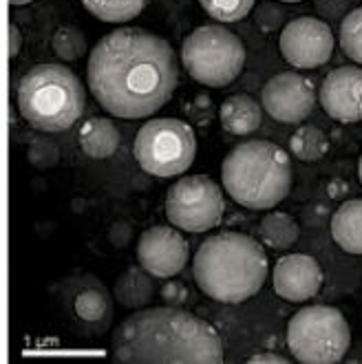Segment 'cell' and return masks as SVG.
Segmentation results:
<instances>
[{
    "mask_svg": "<svg viewBox=\"0 0 362 364\" xmlns=\"http://www.w3.org/2000/svg\"><path fill=\"white\" fill-rule=\"evenodd\" d=\"M219 119L230 135H252L263 122V111L254 97L237 93L221 102Z\"/></svg>",
    "mask_w": 362,
    "mask_h": 364,
    "instance_id": "cell-15",
    "label": "cell"
},
{
    "mask_svg": "<svg viewBox=\"0 0 362 364\" xmlns=\"http://www.w3.org/2000/svg\"><path fill=\"white\" fill-rule=\"evenodd\" d=\"M87 95L80 77L62 64H38L18 82V109L42 133H62L80 119Z\"/></svg>",
    "mask_w": 362,
    "mask_h": 364,
    "instance_id": "cell-5",
    "label": "cell"
},
{
    "mask_svg": "<svg viewBox=\"0 0 362 364\" xmlns=\"http://www.w3.org/2000/svg\"><path fill=\"white\" fill-rule=\"evenodd\" d=\"M27 159L33 168L38 170H49L53 166H58L60 161V148L51 141H42V139H36L31 141L29 151H27Z\"/></svg>",
    "mask_w": 362,
    "mask_h": 364,
    "instance_id": "cell-26",
    "label": "cell"
},
{
    "mask_svg": "<svg viewBox=\"0 0 362 364\" xmlns=\"http://www.w3.org/2000/svg\"><path fill=\"white\" fill-rule=\"evenodd\" d=\"M223 212L225 199L221 186L206 175L181 177L168 188L166 217L179 230L193 234L208 232L221 223Z\"/></svg>",
    "mask_w": 362,
    "mask_h": 364,
    "instance_id": "cell-9",
    "label": "cell"
},
{
    "mask_svg": "<svg viewBox=\"0 0 362 364\" xmlns=\"http://www.w3.org/2000/svg\"><path fill=\"white\" fill-rule=\"evenodd\" d=\"M181 62L190 77L203 87H228L245 64V47L237 33L221 25H203L186 36Z\"/></svg>",
    "mask_w": 362,
    "mask_h": 364,
    "instance_id": "cell-7",
    "label": "cell"
},
{
    "mask_svg": "<svg viewBox=\"0 0 362 364\" xmlns=\"http://www.w3.org/2000/svg\"><path fill=\"white\" fill-rule=\"evenodd\" d=\"M281 3H303V0H281Z\"/></svg>",
    "mask_w": 362,
    "mask_h": 364,
    "instance_id": "cell-35",
    "label": "cell"
},
{
    "mask_svg": "<svg viewBox=\"0 0 362 364\" xmlns=\"http://www.w3.org/2000/svg\"><path fill=\"white\" fill-rule=\"evenodd\" d=\"M155 285L142 265L129 267L115 283V301L126 309H142L153 301Z\"/></svg>",
    "mask_w": 362,
    "mask_h": 364,
    "instance_id": "cell-18",
    "label": "cell"
},
{
    "mask_svg": "<svg viewBox=\"0 0 362 364\" xmlns=\"http://www.w3.org/2000/svg\"><path fill=\"white\" fill-rule=\"evenodd\" d=\"M75 314L80 320L84 323H100L106 316H109L111 303H109V296H106L104 289L100 287H87L82 289L75 296Z\"/></svg>",
    "mask_w": 362,
    "mask_h": 364,
    "instance_id": "cell-22",
    "label": "cell"
},
{
    "mask_svg": "<svg viewBox=\"0 0 362 364\" xmlns=\"http://www.w3.org/2000/svg\"><path fill=\"white\" fill-rule=\"evenodd\" d=\"M259 234L265 247L287 250L301 237V228L287 212H267L259 223Z\"/></svg>",
    "mask_w": 362,
    "mask_h": 364,
    "instance_id": "cell-19",
    "label": "cell"
},
{
    "mask_svg": "<svg viewBox=\"0 0 362 364\" xmlns=\"http://www.w3.org/2000/svg\"><path fill=\"white\" fill-rule=\"evenodd\" d=\"M279 47L292 67L316 69L329 62L334 53V33L325 20L301 16L285 25Z\"/></svg>",
    "mask_w": 362,
    "mask_h": 364,
    "instance_id": "cell-10",
    "label": "cell"
},
{
    "mask_svg": "<svg viewBox=\"0 0 362 364\" xmlns=\"http://www.w3.org/2000/svg\"><path fill=\"white\" fill-rule=\"evenodd\" d=\"M316 104L314 84L296 71H283L267 80L261 95L265 113L283 124H301Z\"/></svg>",
    "mask_w": 362,
    "mask_h": 364,
    "instance_id": "cell-12",
    "label": "cell"
},
{
    "mask_svg": "<svg viewBox=\"0 0 362 364\" xmlns=\"http://www.w3.org/2000/svg\"><path fill=\"white\" fill-rule=\"evenodd\" d=\"M257 0H199L203 11L217 23H239L245 18Z\"/></svg>",
    "mask_w": 362,
    "mask_h": 364,
    "instance_id": "cell-25",
    "label": "cell"
},
{
    "mask_svg": "<svg viewBox=\"0 0 362 364\" xmlns=\"http://www.w3.org/2000/svg\"><path fill=\"white\" fill-rule=\"evenodd\" d=\"M358 177H360V183H362V157L358 161Z\"/></svg>",
    "mask_w": 362,
    "mask_h": 364,
    "instance_id": "cell-34",
    "label": "cell"
},
{
    "mask_svg": "<svg viewBox=\"0 0 362 364\" xmlns=\"http://www.w3.org/2000/svg\"><path fill=\"white\" fill-rule=\"evenodd\" d=\"M82 5L102 23H129L144 11L148 0H82Z\"/></svg>",
    "mask_w": 362,
    "mask_h": 364,
    "instance_id": "cell-21",
    "label": "cell"
},
{
    "mask_svg": "<svg viewBox=\"0 0 362 364\" xmlns=\"http://www.w3.org/2000/svg\"><path fill=\"white\" fill-rule=\"evenodd\" d=\"M186 296H188V289L179 281H168L161 285V298L168 305H181L186 301Z\"/></svg>",
    "mask_w": 362,
    "mask_h": 364,
    "instance_id": "cell-29",
    "label": "cell"
},
{
    "mask_svg": "<svg viewBox=\"0 0 362 364\" xmlns=\"http://www.w3.org/2000/svg\"><path fill=\"white\" fill-rule=\"evenodd\" d=\"M323 111L345 124L362 122V69L338 67L323 80L318 89Z\"/></svg>",
    "mask_w": 362,
    "mask_h": 364,
    "instance_id": "cell-14",
    "label": "cell"
},
{
    "mask_svg": "<svg viewBox=\"0 0 362 364\" xmlns=\"http://www.w3.org/2000/svg\"><path fill=\"white\" fill-rule=\"evenodd\" d=\"M133 153L144 173L161 179L177 177L193 166L197 139L190 124L175 117H157L139 128Z\"/></svg>",
    "mask_w": 362,
    "mask_h": 364,
    "instance_id": "cell-8",
    "label": "cell"
},
{
    "mask_svg": "<svg viewBox=\"0 0 362 364\" xmlns=\"http://www.w3.org/2000/svg\"><path fill=\"white\" fill-rule=\"evenodd\" d=\"M283 9L274 3H263L259 9H257V25L263 29V31H274L283 25Z\"/></svg>",
    "mask_w": 362,
    "mask_h": 364,
    "instance_id": "cell-27",
    "label": "cell"
},
{
    "mask_svg": "<svg viewBox=\"0 0 362 364\" xmlns=\"http://www.w3.org/2000/svg\"><path fill=\"white\" fill-rule=\"evenodd\" d=\"M349 345V323L336 307L309 305L287 323V347L303 364H336L347 355Z\"/></svg>",
    "mask_w": 362,
    "mask_h": 364,
    "instance_id": "cell-6",
    "label": "cell"
},
{
    "mask_svg": "<svg viewBox=\"0 0 362 364\" xmlns=\"http://www.w3.org/2000/svg\"><path fill=\"white\" fill-rule=\"evenodd\" d=\"M51 47L60 60L73 62V60H80L84 53H87V38H84V33L80 29L65 25L53 33Z\"/></svg>",
    "mask_w": 362,
    "mask_h": 364,
    "instance_id": "cell-23",
    "label": "cell"
},
{
    "mask_svg": "<svg viewBox=\"0 0 362 364\" xmlns=\"http://www.w3.org/2000/svg\"><path fill=\"white\" fill-rule=\"evenodd\" d=\"M87 82L106 113L142 119L161 111L173 97L179 82L177 55L161 36L122 27L93 47Z\"/></svg>",
    "mask_w": 362,
    "mask_h": 364,
    "instance_id": "cell-1",
    "label": "cell"
},
{
    "mask_svg": "<svg viewBox=\"0 0 362 364\" xmlns=\"http://www.w3.org/2000/svg\"><path fill=\"white\" fill-rule=\"evenodd\" d=\"M133 239V225L129 221H115L109 230V241L113 247H126Z\"/></svg>",
    "mask_w": 362,
    "mask_h": 364,
    "instance_id": "cell-28",
    "label": "cell"
},
{
    "mask_svg": "<svg viewBox=\"0 0 362 364\" xmlns=\"http://www.w3.org/2000/svg\"><path fill=\"white\" fill-rule=\"evenodd\" d=\"M190 259V245L175 225H153L137 241V261L153 278L177 276Z\"/></svg>",
    "mask_w": 362,
    "mask_h": 364,
    "instance_id": "cell-11",
    "label": "cell"
},
{
    "mask_svg": "<svg viewBox=\"0 0 362 364\" xmlns=\"http://www.w3.org/2000/svg\"><path fill=\"white\" fill-rule=\"evenodd\" d=\"M27 3H31V0H9V5H14V7H18V5H27Z\"/></svg>",
    "mask_w": 362,
    "mask_h": 364,
    "instance_id": "cell-33",
    "label": "cell"
},
{
    "mask_svg": "<svg viewBox=\"0 0 362 364\" xmlns=\"http://www.w3.org/2000/svg\"><path fill=\"white\" fill-rule=\"evenodd\" d=\"M292 155L301 161H318L329 151V137L318 126H298L289 139Z\"/></svg>",
    "mask_w": 362,
    "mask_h": 364,
    "instance_id": "cell-20",
    "label": "cell"
},
{
    "mask_svg": "<svg viewBox=\"0 0 362 364\" xmlns=\"http://www.w3.org/2000/svg\"><path fill=\"white\" fill-rule=\"evenodd\" d=\"M347 183L345 181H331L329 183V197L331 199H338V197H343L345 195V192H347Z\"/></svg>",
    "mask_w": 362,
    "mask_h": 364,
    "instance_id": "cell-32",
    "label": "cell"
},
{
    "mask_svg": "<svg viewBox=\"0 0 362 364\" xmlns=\"http://www.w3.org/2000/svg\"><path fill=\"white\" fill-rule=\"evenodd\" d=\"M323 267L309 254H287L274 263L272 285L287 303H305L323 287Z\"/></svg>",
    "mask_w": 362,
    "mask_h": 364,
    "instance_id": "cell-13",
    "label": "cell"
},
{
    "mask_svg": "<svg viewBox=\"0 0 362 364\" xmlns=\"http://www.w3.org/2000/svg\"><path fill=\"white\" fill-rule=\"evenodd\" d=\"M20 47H23V33H20V29L11 23L7 27V55H9V60H14L20 53Z\"/></svg>",
    "mask_w": 362,
    "mask_h": 364,
    "instance_id": "cell-30",
    "label": "cell"
},
{
    "mask_svg": "<svg viewBox=\"0 0 362 364\" xmlns=\"http://www.w3.org/2000/svg\"><path fill=\"white\" fill-rule=\"evenodd\" d=\"M270 272L265 247L243 232L208 237L193 259L197 287L212 301L239 305L257 296Z\"/></svg>",
    "mask_w": 362,
    "mask_h": 364,
    "instance_id": "cell-3",
    "label": "cell"
},
{
    "mask_svg": "<svg viewBox=\"0 0 362 364\" xmlns=\"http://www.w3.org/2000/svg\"><path fill=\"white\" fill-rule=\"evenodd\" d=\"M84 155L93 159H106L119 148V131L109 117H91L80 126L78 135Z\"/></svg>",
    "mask_w": 362,
    "mask_h": 364,
    "instance_id": "cell-17",
    "label": "cell"
},
{
    "mask_svg": "<svg viewBox=\"0 0 362 364\" xmlns=\"http://www.w3.org/2000/svg\"><path fill=\"white\" fill-rule=\"evenodd\" d=\"M340 47L347 58L362 64V7L349 11L340 23Z\"/></svg>",
    "mask_w": 362,
    "mask_h": 364,
    "instance_id": "cell-24",
    "label": "cell"
},
{
    "mask_svg": "<svg viewBox=\"0 0 362 364\" xmlns=\"http://www.w3.org/2000/svg\"><path fill=\"white\" fill-rule=\"evenodd\" d=\"M247 362L250 364H287L289 360L283 358V355H279V353H274V351H261L257 355H252Z\"/></svg>",
    "mask_w": 362,
    "mask_h": 364,
    "instance_id": "cell-31",
    "label": "cell"
},
{
    "mask_svg": "<svg viewBox=\"0 0 362 364\" xmlns=\"http://www.w3.org/2000/svg\"><path fill=\"white\" fill-rule=\"evenodd\" d=\"M111 358L122 364H219L223 342L203 318L166 305L139 309L119 323Z\"/></svg>",
    "mask_w": 362,
    "mask_h": 364,
    "instance_id": "cell-2",
    "label": "cell"
},
{
    "mask_svg": "<svg viewBox=\"0 0 362 364\" xmlns=\"http://www.w3.org/2000/svg\"><path fill=\"white\" fill-rule=\"evenodd\" d=\"M225 195L247 210H272L292 190V159L285 148L267 139L241 141L221 166Z\"/></svg>",
    "mask_w": 362,
    "mask_h": 364,
    "instance_id": "cell-4",
    "label": "cell"
},
{
    "mask_svg": "<svg viewBox=\"0 0 362 364\" xmlns=\"http://www.w3.org/2000/svg\"><path fill=\"white\" fill-rule=\"evenodd\" d=\"M331 237L343 252L362 256V199L345 201L334 212Z\"/></svg>",
    "mask_w": 362,
    "mask_h": 364,
    "instance_id": "cell-16",
    "label": "cell"
}]
</instances>
